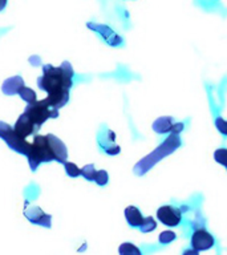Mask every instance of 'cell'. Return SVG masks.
Wrapping results in <instances>:
<instances>
[{
	"instance_id": "1",
	"label": "cell",
	"mask_w": 227,
	"mask_h": 255,
	"mask_svg": "<svg viewBox=\"0 0 227 255\" xmlns=\"http://www.w3.org/2000/svg\"><path fill=\"white\" fill-rule=\"evenodd\" d=\"M73 69L71 64L64 61L60 67H53L51 64L43 65V76L37 80V85L48 93L44 103L51 108L60 109L67 105L69 100V89L72 83Z\"/></svg>"
},
{
	"instance_id": "2",
	"label": "cell",
	"mask_w": 227,
	"mask_h": 255,
	"mask_svg": "<svg viewBox=\"0 0 227 255\" xmlns=\"http://www.w3.org/2000/svg\"><path fill=\"white\" fill-rule=\"evenodd\" d=\"M179 145H181V141H179L178 138V134L171 133V134L163 141V143L161 146L157 147L153 153L146 155L142 161H139V162L135 165L134 171L139 175L145 174L149 169H151V167L154 166L158 161H161L163 157H166V155H169L170 153H173Z\"/></svg>"
},
{
	"instance_id": "3",
	"label": "cell",
	"mask_w": 227,
	"mask_h": 255,
	"mask_svg": "<svg viewBox=\"0 0 227 255\" xmlns=\"http://www.w3.org/2000/svg\"><path fill=\"white\" fill-rule=\"evenodd\" d=\"M27 157L32 170H36L41 162H49L55 159L51 143L48 141V135H35L32 149Z\"/></svg>"
},
{
	"instance_id": "4",
	"label": "cell",
	"mask_w": 227,
	"mask_h": 255,
	"mask_svg": "<svg viewBox=\"0 0 227 255\" xmlns=\"http://www.w3.org/2000/svg\"><path fill=\"white\" fill-rule=\"evenodd\" d=\"M24 113H27L31 117V120L35 123L37 129L48 119H56V117H59V109H55V108H51L49 105H47V104L44 103V100L28 104V107L25 108Z\"/></svg>"
},
{
	"instance_id": "5",
	"label": "cell",
	"mask_w": 227,
	"mask_h": 255,
	"mask_svg": "<svg viewBox=\"0 0 227 255\" xmlns=\"http://www.w3.org/2000/svg\"><path fill=\"white\" fill-rule=\"evenodd\" d=\"M0 135H1V138L8 143V146L11 147V149L24 155L29 154V151L32 149V143L27 142L25 138L17 134L15 129H11L9 125L4 123L0 124Z\"/></svg>"
},
{
	"instance_id": "6",
	"label": "cell",
	"mask_w": 227,
	"mask_h": 255,
	"mask_svg": "<svg viewBox=\"0 0 227 255\" xmlns=\"http://www.w3.org/2000/svg\"><path fill=\"white\" fill-rule=\"evenodd\" d=\"M214 238H213V235L209 231L205 230L203 227L195 229L194 234L191 237V247L193 249L198 251L209 250V249L214 246Z\"/></svg>"
},
{
	"instance_id": "7",
	"label": "cell",
	"mask_w": 227,
	"mask_h": 255,
	"mask_svg": "<svg viewBox=\"0 0 227 255\" xmlns=\"http://www.w3.org/2000/svg\"><path fill=\"white\" fill-rule=\"evenodd\" d=\"M157 217L166 226H177L182 219V211L177 207L162 206L157 210Z\"/></svg>"
},
{
	"instance_id": "8",
	"label": "cell",
	"mask_w": 227,
	"mask_h": 255,
	"mask_svg": "<svg viewBox=\"0 0 227 255\" xmlns=\"http://www.w3.org/2000/svg\"><path fill=\"white\" fill-rule=\"evenodd\" d=\"M88 28H91V29H93L95 32H97V33H99L109 45H112V47H117V45H121V44H122V39H121L112 28L108 27V25L97 23H88Z\"/></svg>"
},
{
	"instance_id": "9",
	"label": "cell",
	"mask_w": 227,
	"mask_h": 255,
	"mask_svg": "<svg viewBox=\"0 0 227 255\" xmlns=\"http://www.w3.org/2000/svg\"><path fill=\"white\" fill-rule=\"evenodd\" d=\"M24 215H25V218L28 221H31L35 225L51 227V215L45 214L39 206H32L31 209H25L24 210Z\"/></svg>"
},
{
	"instance_id": "10",
	"label": "cell",
	"mask_w": 227,
	"mask_h": 255,
	"mask_svg": "<svg viewBox=\"0 0 227 255\" xmlns=\"http://www.w3.org/2000/svg\"><path fill=\"white\" fill-rule=\"evenodd\" d=\"M15 131L21 137H28V135H31L35 129H37V127L35 125V123L32 121L31 117L27 115V113H23V115L20 116L17 121H16L15 127H13Z\"/></svg>"
},
{
	"instance_id": "11",
	"label": "cell",
	"mask_w": 227,
	"mask_h": 255,
	"mask_svg": "<svg viewBox=\"0 0 227 255\" xmlns=\"http://www.w3.org/2000/svg\"><path fill=\"white\" fill-rule=\"evenodd\" d=\"M48 135V141L51 143L52 151H53V154H55V159L56 161H59L61 163L67 162L68 158V151H67V146L64 145L61 141H60L56 135L53 134H47Z\"/></svg>"
},
{
	"instance_id": "12",
	"label": "cell",
	"mask_w": 227,
	"mask_h": 255,
	"mask_svg": "<svg viewBox=\"0 0 227 255\" xmlns=\"http://www.w3.org/2000/svg\"><path fill=\"white\" fill-rule=\"evenodd\" d=\"M24 87V80L20 77V76H15V77H11L4 81L3 87H1V91L5 95H15V93H19L20 89Z\"/></svg>"
},
{
	"instance_id": "13",
	"label": "cell",
	"mask_w": 227,
	"mask_h": 255,
	"mask_svg": "<svg viewBox=\"0 0 227 255\" xmlns=\"http://www.w3.org/2000/svg\"><path fill=\"white\" fill-rule=\"evenodd\" d=\"M125 218L131 227H139L143 222V217L141 211L134 206H129L125 209Z\"/></svg>"
},
{
	"instance_id": "14",
	"label": "cell",
	"mask_w": 227,
	"mask_h": 255,
	"mask_svg": "<svg viewBox=\"0 0 227 255\" xmlns=\"http://www.w3.org/2000/svg\"><path fill=\"white\" fill-rule=\"evenodd\" d=\"M174 125V121H173V117H159L158 120H155L154 124H153V130L155 133H159V134H162V133H169L171 131V128Z\"/></svg>"
},
{
	"instance_id": "15",
	"label": "cell",
	"mask_w": 227,
	"mask_h": 255,
	"mask_svg": "<svg viewBox=\"0 0 227 255\" xmlns=\"http://www.w3.org/2000/svg\"><path fill=\"white\" fill-rule=\"evenodd\" d=\"M19 95H20V97H21L24 101H27L28 104L35 103V101H37V97H36L35 91H32L31 88L25 87V85H24L21 89H20Z\"/></svg>"
},
{
	"instance_id": "16",
	"label": "cell",
	"mask_w": 227,
	"mask_h": 255,
	"mask_svg": "<svg viewBox=\"0 0 227 255\" xmlns=\"http://www.w3.org/2000/svg\"><path fill=\"white\" fill-rule=\"evenodd\" d=\"M119 251V254H122V255H139L141 254V251L137 249V247L134 246V245H131V243H122L121 246H119L118 249Z\"/></svg>"
},
{
	"instance_id": "17",
	"label": "cell",
	"mask_w": 227,
	"mask_h": 255,
	"mask_svg": "<svg viewBox=\"0 0 227 255\" xmlns=\"http://www.w3.org/2000/svg\"><path fill=\"white\" fill-rule=\"evenodd\" d=\"M97 171L99 170H96L95 165H93V163H89V165H87V166H84L83 169H81V175H84L88 181H95L96 175H97Z\"/></svg>"
},
{
	"instance_id": "18",
	"label": "cell",
	"mask_w": 227,
	"mask_h": 255,
	"mask_svg": "<svg viewBox=\"0 0 227 255\" xmlns=\"http://www.w3.org/2000/svg\"><path fill=\"white\" fill-rule=\"evenodd\" d=\"M157 227V223L151 217H146V218H143L142 225L139 226V230L142 231V233H150Z\"/></svg>"
},
{
	"instance_id": "19",
	"label": "cell",
	"mask_w": 227,
	"mask_h": 255,
	"mask_svg": "<svg viewBox=\"0 0 227 255\" xmlns=\"http://www.w3.org/2000/svg\"><path fill=\"white\" fill-rule=\"evenodd\" d=\"M64 165H65V170H67V174L69 175V177L75 178V177L81 175V169H80L77 165H75V163L72 162H65Z\"/></svg>"
},
{
	"instance_id": "20",
	"label": "cell",
	"mask_w": 227,
	"mask_h": 255,
	"mask_svg": "<svg viewBox=\"0 0 227 255\" xmlns=\"http://www.w3.org/2000/svg\"><path fill=\"white\" fill-rule=\"evenodd\" d=\"M215 161L227 167V149H218L214 153Z\"/></svg>"
},
{
	"instance_id": "21",
	"label": "cell",
	"mask_w": 227,
	"mask_h": 255,
	"mask_svg": "<svg viewBox=\"0 0 227 255\" xmlns=\"http://www.w3.org/2000/svg\"><path fill=\"white\" fill-rule=\"evenodd\" d=\"M108 181H109V175L105 170H99L97 171V175H96L95 182H97L100 186H104V185H107Z\"/></svg>"
},
{
	"instance_id": "22",
	"label": "cell",
	"mask_w": 227,
	"mask_h": 255,
	"mask_svg": "<svg viewBox=\"0 0 227 255\" xmlns=\"http://www.w3.org/2000/svg\"><path fill=\"white\" fill-rule=\"evenodd\" d=\"M158 239L161 243H170L175 239V234L173 231H163L159 234Z\"/></svg>"
},
{
	"instance_id": "23",
	"label": "cell",
	"mask_w": 227,
	"mask_h": 255,
	"mask_svg": "<svg viewBox=\"0 0 227 255\" xmlns=\"http://www.w3.org/2000/svg\"><path fill=\"white\" fill-rule=\"evenodd\" d=\"M215 127H217V129H218L222 134L227 135V121L226 120L221 119V117H218V119L215 120Z\"/></svg>"
},
{
	"instance_id": "24",
	"label": "cell",
	"mask_w": 227,
	"mask_h": 255,
	"mask_svg": "<svg viewBox=\"0 0 227 255\" xmlns=\"http://www.w3.org/2000/svg\"><path fill=\"white\" fill-rule=\"evenodd\" d=\"M183 130V124L182 123H174L173 128H171L170 133H175V134H178L181 131Z\"/></svg>"
},
{
	"instance_id": "25",
	"label": "cell",
	"mask_w": 227,
	"mask_h": 255,
	"mask_svg": "<svg viewBox=\"0 0 227 255\" xmlns=\"http://www.w3.org/2000/svg\"><path fill=\"white\" fill-rule=\"evenodd\" d=\"M29 63H32L33 65H40V64H41V61H40V59L37 57V56H33V57H31V59H29Z\"/></svg>"
},
{
	"instance_id": "26",
	"label": "cell",
	"mask_w": 227,
	"mask_h": 255,
	"mask_svg": "<svg viewBox=\"0 0 227 255\" xmlns=\"http://www.w3.org/2000/svg\"><path fill=\"white\" fill-rule=\"evenodd\" d=\"M4 5H5V0H3V4H1V9L4 8Z\"/></svg>"
}]
</instances>
